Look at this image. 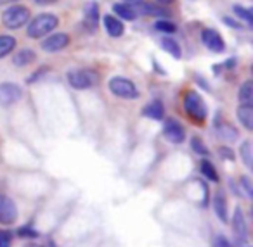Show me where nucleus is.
<instances>
[{
  "label": "nucleus",
  "mask_w": 253,
  "mask_h": 247,
  "mask_svg": "<svg viewBox=\"0 0 253 247\" xmlns=\"http://www.w3.org/2000/svg\"><path fill=\"white\" fill-rule=\"evenodd\" d=\"M218 154H220L222 159H227V161H234V152H232L229 147H218Z\"/></svg>",
  "instance_id": "obj_30"
},
{
  "label": "nucleus",
  "mask_w": 253,
  "mask_h": 247,
  "mask_svg": "<svg viewBox=\"0 0 253 247\" xmlns=\"http://www.w3.org/2000/svg\"><path fill=\"white\" fill-rule=\"evenodd\" d=\"M18 235L23 237V239H37V237H39V232L33 230L32 226H21V228L18 230Z\"/></svg>",
  "instance_id": "obj_28"
},
{
  "label": "nucleus",
  "mask_w": 253,
  "mask_h": 247,
  "mask_svg": "<svg viewBox=\"0 0 253 247\" xmlns=\"http://www.w3.org/2000/svg\"><path fill=\"white\" fill-rule=\"evenodd\" d=\"M211 206H213V211L217 214V218L220 219L222 223L227 221V199H225V194L222 190H217L213 194V199H211Z\"/></svg>",
  "instance_id": "obj_12"
},
{
  "label": "nucleus",
  "mask_w": 253,
  "mask_h": 247,
  "mask_svg": "<svg viewBox=\"0 0 253 247\" xmlns=\"http://www.w3.org/2000/svg\"><path fill=\"white\" fill-rule=\"evenodd\" d=\"M26 247H42V246H37V244H30V246H26Z\"/></svg>",
  "instance_id": "obj_37"
},
{
  "label": "nucleus",
  "mask_w": 253,
  "mask_h": 247,
  "mask_svg": "<svg viewBox=\"0 0 253 247\" xmlns=\"http://www.w3.org/2000/svg\"><path fill=\"white\" fill-rule=\"evenodd\" d=\"M104 28H106V32H108L109 36H122L123 32H125L122 21L111 14L104 16Z\"/></svg>",
  "instance_id": "obj_15"
},
{
  "label": "nucleus",
  "mask_w": 253,
  "mask_h": 247,
  "mask_svg": "<svg viewBox=\"0 0 253 247\" xmlns=\"http://www.w3.org/2000/svg\"><path fill=\"white\" fill-rule=\"evenodd\" d=\"M163 135H165V139L169 140V142L179 145V143H182L184 139H186V130H184V126L180 125L177 119L170 118V119H167L165 125H163Z\"/></svg>",
  "instance_id": "obj_6"
},
{
  "label": "nucleus",
  "mask_w": 253,
  "mask_h": 247,
  "mask_svg": "<svg viewBox=\"0 0 253 247\" xmlns=\"http://www.w3.org/2000/svg\"><path fill=\"white\" fill-rule=\"evenodd\" d=\"M201 38H203V43L211 50V52H224L225 43H224V40H222L220 33H218L217 30H211V28L203 30Z\"/></svg>",
  "instance_id": "obj_11"
},
{
  "label": "nucleus",
  "mask_w": 253,
  "mask_h": 247,
  "mask_svg": "<svg viewBox=\"0 0 253 247\" xmlns=\"http://www.w3.org/2000/svg\"><path fill=\"white\" fill-rule=\"evenodd\" d=\"M191 147H193L194 152H198L200 156H208V149L203 145L201 139H198V137H193V140H191Z\"/></svg>",
  "instance_id": "obj_27"
},
{
  "label": "nucleus",
  "mask_w": 253,
  "mask_h": 247,
  "mask_svg": "<svg viewBox=\"0 0 253 247\" xmlns=\"http://www.w3.org/2000/svg\"><path fill=\"white\" fill-rule=\"evenodd\" d=\"M184 107H186V112L189 114V118L196 123H203L207 119V104L201 99V95H198L196 92H187L184 95Z\"/></svg>",
  "instance_id": "obj_2"
},
{
  "label": "nucleus",
  "mask_w": 253,
  "mask_h": 247,
  "mask_svg": "<svg viewBox=\"0 0 253 247\" xmlns=\"http://www.w3.org/2000/svg\"><path fill=\"white\" fill-rule=\"evenodd\" d=\"M234 12H236V16H238V18H241L243 21H246L250 26L253 25L252 11H248V9H245V7H239V5H234Z\"/></svg>",
  "instance_id": "obj_26"
},
{
  "label": "nucleus",
  "mask_w": 253,
  "mask_h": 247,
  "mask_svg": "<svg viewBox=\"0 0 253 247\" xmlns=\"http://www.w3.org/2000/svg\"><path fill=\"white\" fill-rule=\"evenodd\" d=\"M16 47V38L9 35H0V59L11 54Z\"/></svg>",
  "instance_id": "obj_20"
},
{
  "label": "nucleus",
  "mask_w": 253,
  "mask_h": 247,
  "mask_svg": "<svg viewBox=\"0 0 253 247\" xmlns=\"http://www.w3.org/2000/svg\"><path fill=\"white\" fill-rule=\"evenodd\" d=\"M222 21H224L225 25H229V26H239L238 23H234V21H232V19H229V18H224V19H222Z\"/></svg>",
  "instance_id": "obj_34"
},
{
  "label": "nucleus",
  "mask_w": 253,
  "mask_h": 247,
  "mask_svg": "<svg viewBox=\"0 0 253 247\" xmlns=\"http://www.w3.org/2000/svg\"><path fill=\"white\" fill-rule=\"evenodd\" d=\"M238 119L248 132L253 130V106L241 104L238 107Z\"/></svg>",
  "instance_id": "obj_16"
},
{
  "label": "nucleus",
  "mask_w": 253,
  "mask_h": 247,
  "mask_svg": "<svg viewBox=\"0 0 253 247\" xmlns=\"http://www.w3.org/2000/svg\"><path fill=\"white\" fill-rule=\"evenodd\" d=\"M18 219V208L7 195L0 194V225H12Z\"/></svg>",
  "instance_id": "obj_7"
},
{
  "label": "nucleus",
  "mask_w": 253,
  "mask_h": 247,
  "mask_svg": "<svg viewBox=\"0 0 253 247\" xmlns=\"http://www.w3.org/2000/svg\"><path fill=\"white\" fill-rule=\"evenodd\" d=\"M239 102L246 106H252L253 104V83L252 81H245L239 88Z\"/></svg>",
  "instance_id": "obj_18"
},
{
  "label": "nucleus",
  "mask_w": 253,
  "mask_h": 247,
  "mask_svg": "<svg viewBox=\"0 0 253 247\" xmlns=\"http://www.w3.org/2000/svg\"><path fill=\"white\" fill-rule=\"evenodd\" d=\"M70 45V36L66 33H56L50 35L49 38H45L42 42V50L45 52H59V50L66 49Z\"/></svg>",
  "instance_id": "obj_10"
},
{
  "label": "nucleus",
  "mask_w": 253,
  "mask_h": 247,
  "mask_svg": "<svg viewBox=\"0 0 253 247\" xmlns=\"http://www.w3.org/2000/svg\"><path fill=\"white\" fill-rule=\"evenodd\" d=\"M52 2H56V0H35V4L39 5H47V4H52Z\"/></svg>",
  "instance_id": "obj_33"
},
{
  "label": "nucleus",
  "mask_w": 253,
  "mask_h": 247,
  "mask_svg": "<svg viewBox=\"0 0 253 247\" xmlns=\"http://www.w3.org/2000/svg\"><path fill=\"white\" fill-rule=\"evenodd\" d=\"M241 187L245 188L246 197H252V195H253V188H252V181H250L248 176H241Z\"/></svg>",
  "instance_id": "obj_31"
},
{
  "label": "nucleus",
  "mask_w": 253,
  "mask_h": 247,
  "mask_svg": "<svg viewBox=\"0 0 253 247\" xmlns=\"http://www.w3.org/2000/svg\"><path fill=\"white\" fill-rule=\"evenodd\" d=\"M57 25H59V19H57L54 14H40L28 25L26 35H28L30 38H42V36H45L47 33L56 30Z\"/></svg>",
  "instance_id": "obj_1"
},
{
  "label": "nucleus",
  "mask_w": 253,
  "mask_h": 247,
  "mask_svg": "<svg viewBox=\"0 0 253 247\" xmlns=\"http://www.w3.org/2000/svg\"><path fill=\"white\" fill-rule=\"evenodd\" d=\"M12 2H19V0H0V5H5V4H12Z\"/></svg>",
  "instance_id": "obj_35"
},
{
  "label": "nucleus",
  "mask_w": 253,
  "mask_h": 247,
  "mask_svg": "<svg viewBox=\"0 0 253 247\" xmlns=\"http://www.w3.org/2000/svg\"><path fill=\"white\" fill-rule=\"evenodd\" d=\"M155 30H158V32H162V33H170V35H172V33L177 32V26L173 25V23L162 19V21H156L155 23Z\"/></svg>",
  "instance_id": "obj_25"
},
{
  "label": "nucleus",
  "mask_w": 253,
  "mask_h": 247,
  "mask_svg": "<svg viewBox=\"0 0 253 247\" xmlns=\"http://www.w3.org/2000/svg\"><path fill=\"white\" fill-rule=\"evenodd\" d=\"M11 233L0 230V247H11Z\"/></svg>",
  "instance_id": "obj_29"
},
{
  "label": "nucleus",
  "mask_w": 253,
  "mask_h": 247,
  "mask_svg": "<svg viewBox=\"0 0 253 247\" xmlns=\"http://www.w3.org/2000/svg\"><path fill=\"white\" fill-rule=\"evenodd\" d=\"M23 90L16 83H2L0 85V106H12L21 99Z\"/></svg>",
  "instance_id": "obj_9"
},
{
  "label": "nucleus",
  "mask_w": 253,
  "mask_h": 247,
  "mask_svg": "<svg viewBox=\"0 0 253 247\" xmlns=\"http://www.w3.org/2000/svg\"><path fill=\"white\" fill-rule=\"evenodd\" d=\"M142 116H146V118H149V119H155V121L163 119V116H165V107H163V102L162 101L149 102V104L142 109Z\"/></svg>",
  "instance_id": "obj_14"
},
{
  "label": "nucleus",
  "mask_w": 253,
  "mask_h": 247,
  "mask_svg": "<svg viewBox=\"0 0 253 247\" xmlns=\"http://www.w3.org/2000/svg\"><path fill=\"white\" fill-rule=\"evenodd\" d=\"M239 157L243 159V163L246 164V168L253 166V149H252V142L245 140L239 147Z\"/></svg>",
  "instance_id": "obj_19"
},
{
  "label": "nucleus",
  "mask_w": 253,
  "mask_h": 247,
  "mask_svg": "<svg viewBox=\"0 0 253 247\" xmlns=\"http://www.w3.org/2000/svg\"><path fill=\"white\" fill-rule=\"evenodd\" d=\"M158 2H162V4H170V2H173V0H158Z\"/></svg>",
  "instance_id": "obj_36"
},
{
  "label": "nucleus",
  "mask_w": 253,
  "mask_h": 247,
  "mask_svg": "<svg viewBox=\"0 0 253 247\" xmlns=\"http://www.w3.org/2000/svg\"><path fill=\"white\" fill-rule=\"evenodd\" d=\"M109 90H111V94H115L116 97L128 99V101L139 97L137 87L134 85V81L126 80V78H122V76H116L109 80Z\"/></svg>",
  "instance_id": "obj_3"
},
{
  "label": "nucleus",
  "mask_w": 253,
  "mask_h": 247,
  "mask_svg": "<svg viewBox=\"0 0 253 247\" xmlns=\"http://www.w3.org/2000/svg\"><path fill=\"white\" fill-rule=\"evenodd\" d=\"M232 232H234L238 244H245L248 240V226H246V219L241 208H236L232 212Z\"/></svg>",
  "instance_id": "obj_8"
},
{
  "label": "nucleus",
  "mask_w": 253,
  "mask_h": 247,
  "mask_svg": "<svg viewBox=\"0 0 253 247\" xmlns=\"http://www.w3.org/2000/svg\"><path fill=\"white\" fill-rule=\"evenodd\" d=\"M162 47H163V50H165V52H169L170 56L175 57V59H180V56H182L179 43H177L175 40H172V38H162Z\"/></svg>",
  "instance_id": "obj_21"
},
{
  "label": "nucleus",
  "mask_w": 253,
  "mask_h": 247,
  "mask_svg": "<svg viewBox=\"0 0 253 247\" xmlns=\"http://www.w3.org/2000/svg\"><path fill=\"white\" fill-rule=\"evenodd\" d=\"M37 59L35 52L30 49H25V50H19L18 54L14 56V59H12V64L18 68H23V66H28V64H32L33 61Z\"/></svg>",
  "instance_id": "obj_17"
},
{
  "label": "nucleus",
  "mask_w": 253,
  "mask_h": 247,
  "mask_svg": "<svg viewBox=\"0 0 253 247\" xmlns=\"http://www.w3.org/2000/svg\"><path fill=\"white\" fill-rule=\"evenodd\" d=\"M200 170H201V173H203L205 176L208 178V180L215 181V183L218 181L217 170H215V166H213V164H211L208 159H203V161H201V163H200Z\"/></svg>",
  "instance_id": "obj_22"
},
{
  "label": "nucleus",
  "mask_w": 253,
  "mask_h": 247,
  "mask_svg": "<svg viewBox=\"0 0 253 247\" xmlns=\"http://www.w3.org/2000/svg\"><path fill=\"white\" fill-rule=\"evenodd\" d=\"M97 76H95L92 71H85V70H77V71H70L68 73V83L75 88V90H87V88L94 87Z\"/></svg>",
  "instance_id": "obj_5"
},
{
  "label": "nucleus",
  "mask_w": 253,
  "mask_h": 247,
  "mask_svg": "<svg viewBox=\"0 0 253 247\" xmlns=\"http://www.w3.org/2000/svg\"><path fill=\"white\" fill-rule=\"evenodd\" d=\"M113 12H115L118 18L126 19V21H134V19H135V14L130 11V9L126 7L125 4H115V5H113Z\"/></svg>",
  "instance_id": "obj_24"
},
{
  "label": "nucleus",
  "mask_w": 253,
  "mask_h": 247,
  "mask_svg": "<svg viewBox=\"0 0 253 247\" xmlns=\"http://www.w3.org/2000/svg\"><path fill=\"white\" fill-rule=\"evenodd\" d=\"M213 247H232V246L224 235H217L213 239Z\"/></svg>",
  "instance_id": "obj_32"
},
{
  "label": "nucleus",
  "mask_w": 253,
  "mask_h": 247,
  "mask_svg": "<svg viewBox=\"0 0 253 247\" xmlns=\"http://www.w3.org/2000/svg\"><path fill=\"white\" fill-rule=\"evenodd\" d=\"M217 133L225 142H234V140L238 139V132H236V128H232L231 125H220L217 128Z\"/></svg>",
  "instance_id": "obj_23"
},
{
  "label": "nucleus",
  "mask_w": 253,
  "mask_h": 247,
  "mask_svg": "<svg viewBox=\"0 0 253 247\" xmlns=\"http://www.w3.org/2000/svg\"><path fill=\"white\" fill-rule=\"evenodd\" d=\"M84 25L85 28L88 30L90 33H94L97 30V25H99V9L94 2L87 4L85 7V19H84Z\"/></svg>",
  "instance_id": "obj_13"
},
{
  "label": "nucleus",
  "mask_w": 253,
  "mask_h": 247,
  "mask_svg": "<svg viewBox=\"0 0 253 247\" xmlns=\"http://www.w3.org/2000/svg\"><path fill=\"white\" fill-rule=\"evenodd\" d=\"M30 19V11L23 5H14V7L7 9V11L2 14V23L4 26L11 30L21 28L23 25H26Z\"/></svg>",
  "instance_id": "obj_4"
}]
</instances>
